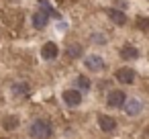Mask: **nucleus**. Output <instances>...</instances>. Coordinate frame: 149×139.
I'll use <instances>...</instances> for the list:
<instances>
[{"instance_id": "nucleus-1", "label": "nucleus", "mask_w": 149, "mask_h": 139, "mask_svg": "<svg viewBox=\"0 0 149 139\" xmlns=\"http://www.w3.org/2000/svg\"><path fill=\"white\" fill-rule=\"evenodd\" d=\"M29 135L33 139H49L51 137V125H49V121H43V119L33 121L31 129H29Z\"/></svg>"}, {"instance_id": "nucleus-2", "label": "nucleus", "mask_w": 149, "mask_h": 139, "mask_svg": "<svg viewBox=\"0 0 149 139\" xmlns=\"http://www.w3.org/2000/svg\"><path fill=\"white\" fill-rule=\"evenodd\" d=\"M125 102H127V96H125L123 90H110L108 96H106V104L112 106V108H120Z\"/></svg>"}, {"instance_id": "nucleus-3", "label": "nucleus", "mask_w": 149, "mask_h": 139, "mask_svg": "<svg viewBox=\"0 0 149 139\" xmlns=\"http://www.w3.org/2000/svg\"><path fill=\"white\" fill-rule=\"evenodd\" d=\"M141 108H143V102L137 100V98H127V102L123 104V110H125L129 117H137V115L141 112Z\"/></svg>"}, {"instance_id": "nucleus-4", "label": "nucleus", "mask_w": 149, "mask_h": 139, "mask_svg": "<svg viewBox=\"0 0 149 139\" xmlns=\"http://www.w3.org/2000/svg\"><path fill=\"white\" fill-rule=\"evenodd\" d=\"M63 102L68 104V106H78L80 102H82V90H65L63 92Z\"/></svg>"}, {"instance_id": "nucleus-5", "label": "nucleus", "mask_w": 149, "mask_h": 139, "mask_svg": "<svg viewBox=\"0 0 149 139\" xmlns=\"http://www.w3.org/2000/svg\"><path fill=\"white\" fill-rule=\"evenodd\" d=\"M135 70H131V68H120V70H116V80L120 82V84H133L135 82Z\"/></svg>"}, {"instance_id": "nucleus-6", "label": "nucleus", "mask_w": 149, "mask_h": 139, "mask_svg": "<svg viewBox=\"0 0 149 139\" xmlns=\"http://www.w3.org/2000/svg\"><path fill=\"white\" fill-rule=\"evenodd\" d=\"M84 64H86V68H88L90 72H102V70H104V61H102V57H98V55H88V57L84 59Z\"/></svg>"}, {"instance_id": "nucleus-7", "label": "nucleus", "mask_w": 149, "mask_h": 139, "mask_svg": "<svg viewBox=\"0 0 149 139\" xmlns=\"http://www.w3.org/2000/svg\"><path fill=\"white\" fill-rule=\"evenodd\" d=\"M98 125H100V129H102L104 133H112V131L116 129V121H114L112 117H108V115H100V117H98Z\"/></svg>"}, {"instance_id": "nucleus-8", "label": "nucleus", "mask_w": 149, "mask_h": 139, "mask_svg": "<svg viewBox=\"0 0 149 139\" xmlns=\"http://www.w3.org/2000/svg\"><path fill=\"white\" fill-rule=\"evenodd\" d=\"M47 23H49V15H47L45 10H37V13L33 15V25H35L37 29H45Z\"/></svg>"}, {"instance_id": "nucleus-9", "label": "nucleus", "mask_w": 149, "mask_h": 139, "mask_svg": "<svg viewBox=\"0 0 149 139\" xmlns=\"http://www.w3.org/2000/svg\"><path fill=\"white\" fill-rule=\"evenodd\" d=\"M57 53H59V49H57V45L55 43H45L43 45V49H41V55H43V59H55L57 57Z\"/></svg>"}, {"instance_id": "nucleus-10", "label": "nucleus", "mask_w": 149, "mask_h": 139, "mask_svg": "<svg viewBox=\"0 0 149 139\" xmlns=\"http://www.w3.org/2000/svg\"><path fill=\"white\" fill-rule=\"evenodd\" d=\"M108 17H110V19H112V23H114V25H118V27H123V25L127 23L125 13H120V10H116V8H110V10H108Z\"/></svg>"}, {"instance_id": "nucleus-11", "label": "nucleus", "mask_w": 149, "mask_h": 139, "mask_svg": "<svg viewBox=\"0 0 149 139\" xmlns=\"http://www.w3.org/2000/svg\"><path fill=\"white\" fill-rule=\"evenodd\" d=\"M120 57H123V59H137V57H139V51H137V47H133V45H125V47L120 49Z\"/></svg>"}, {"instance_id": "nucleus-12", "label": "nucleus", "mask_w": 149, "mask_h": 139, "mask_svg": "<svg viewBox=\"0 0 149 139\" xmlns=\"http://www.w3.org/2000/svg\"><path fill=\"white\" fill-rule=\"evenodd\" d=\"M19 117H15V115H8V117H4L2 119V127L6 129V131H15L17 127H19Z\"/></svg>"}, {"instance_id": "nucleus-13", "label": "nucleus", "mask_w": 149, "mask_h": 139, "mask_svg": "<svg viewBox=\"0 0 149 139\" xmlns=\"http://www.w3.org/2000/svg\"><path fill=\"white\" fill-rule=\"evenodd\" d=\"M76 88L82 90V92L90 90V80H88L86 76H78V78H76Z\"/></svg>"}, {"instance_id": "nucleus-14", "label": "nucleus", "mask_w": 149, "mask_h": 139, "mask_svg": "<svg viewBox=\"0 0 149 139\" xmlns=\"http://www.w3.org/2000/svg\"><path fill=\"white\" fill-rule=\"evenodd\" d=\"M27 84H13V92L17 94V96H25L27 94Z\"/></svg>"}, {"instance_id": "nucleus-15", "label": "nucleus", "mask_w": 149, "mask_h": 139, "mask_svg": "<svg viewBox=\"0 0 149 139\" xmlns=\"http://www.w3.org/2000/svg\"><path fill=\"white\" fill-rule=\"evenodd\" d=\"M68 55L70 57H80L82 55V47L80 45H70L68 47Z\"/></svg>"}]
</instances>
